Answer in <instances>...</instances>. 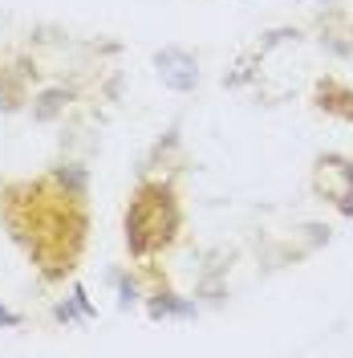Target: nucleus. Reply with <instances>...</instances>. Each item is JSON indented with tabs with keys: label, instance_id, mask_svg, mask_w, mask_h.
<instances>
[{
	"label": "nucleus",
	"instance_id": "nucleus-4",
	"mask_svg": "<svg viewBox=\"0 0 353 358\" xmlns=\"http://www.w3.org/2000/svg\"><path fill=\"white\" fill-rule=\"evenodd\" d=\"M151 313H155V317H191V306H183V301H175V297H171V293H158L155 301H151Z\"/></svg>",
	"mask_w": 353,
	"mask_h": 358
},
{
	"label": "nucleus",
	"instance_id": "nucleus-1",
	"mask_svg": "<svg viewBox=\"0 0 353 358\" xmlns=\"http://www.w3.org/2000/svg\"><path fill=\"white\" fill-rule=\"evenodd\" d=\"M175 224L179 216H175L171 196L163 187H142L138 200L130 203V212H126V241H130L134 252H147L151 245L167 241Z\"/></svg>",
	"mask_w": 353,
	"mask_h": 358
},
{
	"label": "nucleus",
	"instance_id": "nucleus-6",
	"mask_svg": "<svg viewBox=\"0 0 353 358\" xmlns=\"http://www.w3.org/2000/svg\"><path fill=\"white\" fill-rule=\"evenodd\" d=\"M0 326H21V313H13V310L0 306Z\"/></svg>",
	"mask_w": 353,
	"mask_h": 358
},
{
	"label": "nucleus",
	"instance_id": "nucleus-2",
	"mask_svg": "<svg viewBox=\"0 0 353 358\" xmlns=\"http://www.w3.org/2000/svg\"><path fill=\"white\" fill-rule=\"evenodd\" d=\"M313 187L333 200L345 216H353V163L341 155H325L317 159V176H313Z\"/></svg>",
	"mask_w": 353,
	"mask_h": 358
},
{
	"label": "nucleus",
	"instance_id": "nucleus-5",
	"mask_svg": "<svg viewBox=\"0 0 353 358\" xmlns=\"http://www.w3.org/2000/svg\"><path fill=\"white\" fill-rule=\"evenodd\" d=\"M61 102H69L66 94H61V90H49V94L41 98V106L33 110V118H37V122H45V118H53V114L61 110Z\"/></svg>",
	"mask_w": 353,
	"mask_h": 358
},
{
	"label": "nucleus",
	"instance_id": "nucleus-3",
	"mask_svg": "<svg viewBox=\"0 0 353 358\" xmlns=\"http://www.w3.org/2000/svg\"><path fill=\"white\" fill-rule=\"evenodd\" d=\"M155 69H158V78H163V86H171L175 94H191L199 82V66L187 49H158Z\"/></svg>",
	"mask_w": 353,
	"mask_h": 358
}]
</instances>
